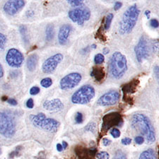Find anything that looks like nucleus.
<instances>
[{"label":"nucleus","mask_w":159,"mask_h":159,"mask_svg":"<svg viewBox=\"0 0 159 159\" xmlns=\"http://www.w3.org/2000/svg\"><path fill=\"white\" fill-rule=\"evenodd\" d=\"M1 153H2V150H1V148H0V154H1Z\"/></svg>","instance_id":"obj_51"},{"label":"nucleus","mask_w":159,"mask_h":159,"mask_svg":"<svg viewBox=\"0 0 159 159\" xmlns=\"http://www.w3.org/2000/svg\"><path fill=\"white\" fill-rule=\"evenodd\" d=\"M131 125L133 129L143 136L148 143H152L156 141L154 129L149 119L143 114H135L132 116Z\"/></svg>","instance_id":"obj_1"},{"label":"nucleus","mask_w":159,"mask_h":159,"mask_svg":"<svg viewBox=\"0 0 159 159\" xmlns=\"http://www.w3.org/2000/svg\"><path fill=\"white\" fill-rule=\"evenodd\" d=\"M108 70L112 77L117 79H121L127 70L126 57L120 52H114L110 59Z\"/></svg>","instance_id":"obj_3"},{"label":"nucleus","mask_w":159,"mask_h":159,"mask_svg":"<svg viewBox=\"0 0 159 159\" xmlns=\"http://www.w3.org/2000/svg\"><path fill=\"white\" fill-rule=\"evenodd\" d=\"M91 76L94 77L96 81L100 82L102 81L105 78V76H106V74H105V71L103 70V67L98 66H94V67L92 69Z\"/></svg>","instance_id":"obj_18"},{"label":"nucleus","mask_w":159,"mask_h":159,"mask_svg":"<svg viewBox=\"0 0 159 159\" xmlns=\"http://www.w3.org/2000/svg\"><path fill=\"white\" fill-rule=\"evenodd\" d=\"M37 159H46V158L43 157V156H40L39 157H38V158H37Z\"/></svg>","instance_id":"obj_49"},{"label":"nucleus","mask_w":159,"mask_h":159,"mask_svg":"<svg viewBox=\"0 0 159 159\" xmlns=\"http://www.w3.org/2000/svg\"><path fill=\"white\" fill-rule=\"evenodd\" d=\"M71 31V26L69 24H64L61 25L59 30L58 40L61 45H65L67 43L69 36Z\"/></svg>","instance_id":"obj_16"},{"label":"nucleus","mask_w":159,"mask_h":159,"mask_svg":"<svg viewBox=\"0 0 159 159\" xmlns=\"http://www.w3.org/2000/svg\"><path fill=\"white\" fill-rule=\"evenodd\" d=\"M139 81L137 79H134L126 84L123 85L122 90L124 96H131V94L135 93L138 86H139Z\"/></svg>","instance_id":"obj_17"},{"label":"nucleus","mask_w":159,"mask_h":159,"mask_svg":"<svg viewBox=\"0 0 159 159\" xmlns=\"http://www.w3.org/2000/svg\"><path fill=\"white\" fill-rule=\"evenodd\" d=\"M38 61V56L37 54H32L28 57L26 65L27 68L30 71H33L36 68Z\"/></svg>","instance_id":"obj_19"},{"label":"nucleus","mask_w":159,"mask_h":159,"mask_svg":"<svg viewBox=\"0 0 159 159\" xmlns=\"http://www.w3.org/2000/svg\"><path fill=\"white\" fill-rule=\"evenodd\" d=\"M110 143H111V141L108 139L104 138V139H102V144H103L105 147H107V146L110 144Z\"/></svg>","instance_id":"obj_41"},{"label":"nucleus","mask_w":159,"mask_h":159,"mask_svg":"<svg viewBox=\"0 0 159 159\" xmlns=\"http://www.w3.org/2000/svg\"><path fill=\"white\" fill-rule=\"evenodd\" d=\"M153 49L155 51H158L159 50V42H156L153 46Z\"/></svg>","instance_id":"obj_43"},{"label":"nucleus","mask_w":159,"mask_h":159,"mask_svg":"<svg viewBox=\"0 0 159 159\" xmlns=\"http://www.w3.org/2000/svg\"><path fill=\"white\" fill-rule=\"evenodd\" d=\"M52 84V79H50L49 77L45 78L42 79V81H40V85L42 86L43 88H49Z\"/></svg>","instance_id":"obj_22"},{"label":"nucleus","mask_w":159,"mask_h":159,"mask_svg":"<svg viewBox=\"0 0 159 159\" xmlns=\"http://www.w3.org/2000/svg\"><path fill=\"white\" fill-rule=\"evenodd\" d=\"M68 147V143H66L65 141H63L62 142V147H63V149H66V148Z\"/></svg>","instance_id":"obj_47"},{"label":"nucleus","mask_w":159,"mask_h":159,"mask_svg":"<svg viewBox=\"0 0 159 159\" xmlns=\"http://www.w3.org/2000/svg\"><path fill=\"white\" fill-rule=\"evenodd\" d=\"M68 3H70L72 7H80L83 6L84 2L83 1H80V0H70V1H68Z\"/></svg>","instance_id":"obj_30"},{"label":"nucleus","mask_w":159,"mask_h":159,"mask_svg":"<svg viewBox=\"0 0 159 159\" xmlns=\"http://www.w3.org/2000/svg\"><path fill=\"white\" fill-rule=\"evenodd\" d=\"M40 91V89L39 87L33 86L30 89V94L32 95V96H35V95H37L39 93Z\"/></svg>","instance_id":"obj_33"},{"label":"nucleus","mask_w":159,"mask_h":159,"mask_svg":"<svg viewBox=\"0 0 159 159\" xmlns=\"http://www.w3.org/2000/svg\"><path fill=\"white\" fill-rule=\"evenodd\" d=\"M95 129H96V124L94 122H91L87 125L85 129L87 131H91V132H94Z\"/></svg>","instance_id":"obj_34"},{"label":"nucleus","mask_w":159,"mask_h":159,"mask_svg":"<svg viewBox=\"0 0 159 159\" xmlns=\"http://www.w3.org/2000/svg\"><path fill=\"white\" fill-rule=\"evenodd\" d=\"M7 102L11 106H16L17 105V101L14 98H9L7 100Z\"/></svg>","instance_id":"obj_40"},{"label":"nucleus","mask_w":159,"mask_h":159,"mask_svg":"<svg viewBox=\"0 0 159 159\" xmlns=\"http://www.w3.org/2000/svg\"><path fill=\"white\" fill-rule=\"evenodd\" d=\"M3 76H4V70H3V67H2V65L0 64V79L3 77Z\"/></svg>","instance_id":"obj_44"},{"label":"nucleus","mask_w":159,"mask_h":159,"mask_svg":"<svg viewBox=\"0 0 159 159\" xmlns=\"http://www.w3.org/2000/svg\"><path fill=\"white\" fill-rule=\"evenodd\" d=\"M63 55L61 53H57L50 57L43 64L42 70L43 72L47 74H52L55 71L56 68L63 60Z\"/></svg>","instance_id":"obj_11"},{"label":"nucleus","mask_w":159,"mask_h":159,"mask_svg":"<svg viewBox=\"0 0 159 159\" xmlns=\"http://www.w3.org/2000/svg\"><path fill=\"white\" fill-rule=\"evenodd\" d=\"M101 29H102V27L100 28L98 31H97V33H96L97 38H98L99 40H101V41H102V42H106V36H105L104 33H102V30Z\"/></svg>","instance_id":"obj_28"},{"label":"nucleus","mask_w":159,"mask_h":159,"mask_svg":"<svg viewBox=\"0 0 159 159\" xmlns=\"http://www.w3.org/2000/svg\"><path fill=\"white\" fill-rule=\"evenodd\" d=\"M69 17L74 23H77L78 25H82L85 20H89L91 17V11L86 7L81 6L69 11Z\"/></svg>","instance_id":"obj_7"},{"label":"nucleus","mask_w":159,"mask_h":159,"mask_svg":"<svg viewBox=\"0 0 159 159\" xmlns=\"http://www.w3.org/2000/svg\"><path fill=\"white\" fill-rule=\"evenodd\" d=\"M154 73L156 78H157L158 80H159V66H156L154 68Z\"/></svg>","instance_id":"obj_42"},{"label":"nucleus","mask_w":159,"mask_h":159,"mask_svg":"<svg viewBox=\"0 0 159 159\" xmlns=\"http://www.w3.org/2000/svg\"><path fill=\"white\" fill-rule=\"evenodd\" d=\"M139 159H157L154 151L151 148L146 150L141 153Z\"/></svg>","instance_id":"obj_20"},{"label":"nucleus","mask_w":159,"mask_h":159,"mask_svg":"<svg viewBox=\"0 0 159 159\" xmlns=\"http://www.w3.org/2000/svg\"><path fill=\"white\" fill-rule=\"evenodd\" d=\"M46 34V40L48 41H51L54 38V35H55V30H54V25L52 24L48 25L46 27L45 30Z\"/></svg>","instance_id":"obj_21"},{"label":"nucleus","mask_w":159,"mask_h":159,"mask_svg":"<svg viewBox=\"0 0 159 159\" xmlns=\"http://www.w3.org/2000/svg\"><path fill=\"white\" fill-rule=\"evenodd\" d=\"M110 134L112 135V137L114 138H118L120 136V132L117 128H112V130L110 131Z\"/></svg>","instance_id":"obj_31"},{"label":"nucleus","mask_w":159,"mask_h":159,"mask_svg":"<svg viewBox=\"0 0 159 159\" xmlns=\"http://www.w3.org/2000/svg\"><path fill=\"white\" fill-rule=\"evenodd\" d=\"M150 24H151V26L153 27V28H158L159 26V22L158 21V20L156 19H152L150 21Z\"/></svg>","instance_id":"obj_37"},{"label":"nucleus","mask_w":159,"mask_h":159,"mask_svg":"<svg viewBox=\"0 0 159 159\" xmlns=\"http://www.w3.org/2000/svg\"><path fill=\"white\" fill-rule=\"evenodd\" d=\"M83 115H82L81 112H76L75 115V121L77 124H81V123L83 122Z\"/></svg>","instance_id":"obj_32"},{"label":"nucleus","mask_w":159,"mask_h":159,"mask_svg":"<svg viewBox=\"0 0 159 159\" xmlns=\"http://www.w3.org/2000/svg\"><path fill=\"white\" fill-rule=\"evenodd\" d=\"M25 4V2L23 0L8 1L4 5V11L8 15L13 16L20 11L24 7Z\"/></svg>","instance_id":"obj_14"},{"label":"nucleus","mask_w":159,"mask_h":159,"mask_svg":"<svg viewBox=\"0 0 159 159\" xmlns=\"http://www.w3.org/2000/svg\"><path fill=\"white\" fill-rule=\"evenodd\" d=\"M110 155L106 151H101L96 154V158L98 159H109Z\"/></svg>","instance_id":"obj_27"},{"label":"nucleus","mask_w":159,"mask_h":159,"mask_svg":"<svg viewBox=\"0 0 159 159\" xmlns=\"http://www.w3.org/2000/svg\"><path fill=\"white\" fill-rule=\"evenodd\" d=\"M7 43V38L4 34L0 33V52L3 50Z\"/></svg>","instance_id":"obj_25"},{"label":"nucleus","mask_w":159,"mask_h":159,"mask_svg":"<svg viewBox=\"0 0 159 159\" xmlns=\"http://www.w3.org/2000/svg\"><path fill=\"white\" fill-rule=\"evenodd\" d=\"M105 60L104 56L102 55V54H97V55L95 56L94 58V62L96 65H101V64L103 63Z\"/></svg>","instance_id":"obj_24"},{"label":"nucleus","mask_w":159,"mask_h":159,"mask_svg":"<svg viewBox=\"0 0 159 159\" xmlns=\"http://www.w3.org/2000/svg\"><path fill=\"white\" fill-rule=\"evenodd\" d=\"M140 11L136 4L129 7L123 14L121 21L120 22L119 33L121 35H126L132 32L137 24L139 16Z\"/></svg>","instance_id":"obj_2"},{"label":"nucleus","mask_w":159,"mask_h":159,"mask_svg":"<svg viewBox=\"0 0 159 159\" xmlns=\"http://www.w3.org/2000/svg\"><path fill=\"white\" fill-rule=\"evenodd\" d=\"M122 6V4L121 3V2H116L114 5V9L115 10V11H117V10L121 8Z\"/></svg>","instance_id":"obj_39"},{"label":"nucleus","mask_w":159,"mask_h":159,"mask_svg":"<svg viewBox=\"0 0 159 159\" xmlns=\"http://www.w3.org/2000/svg\"><path fill=\"white\" fill-rule=\"evenodd\" d=\"M44 109L50 112H59L64 109V104L59 98L47 100L43 104Z\"/></svg>","instance_id":"obj_15"},{"label":"nucleus","mask_w":159,"mask_h":159,"mask_svg":"<svg viewBox=\"0 0 159 159\" xmlns=\"http://www.w3.org/2000/svg\"><path fill=\"white\" fill-rule=\"evenodd\" d=\"M91 47L93 48H96V45H93L91 46Z\"/></svg>","instance_id":"obj_50"},{"label":"nucleus","mask_w":159,"mask_h":159,"mask_svg":"<svg viewBox=\"0 0 159 159\" xmlns=\"http://www.w3.org/2000/svg\"><path fill=\"white\" fill-rule=\"evenodd\" d=\"M57 150L58 151H60V152H61V151L63 150L62 145L60 144V143H57Z\"/></svg>","instance_id":"obj_45"},{"label":"nucleus","mask_w":159,"mask_h":159,"mask_svg":"<svg viewBox=\"0 0 159 159\" xmlns=\"http://www.w3.org/2000/svg\"><path fill=\"white\" fill-rule=\"evenodd\" d=\"M121 142L123 145H129L132 142V139H130V138H128V137H125L124 139H122Z\"/></svg>","instance_id":"obj_38"},{"label":"nucleus","mask_w":159,"mask_h":159,"mask_svg":"<svg viewBox=\"0 0 159 159\" xmlns=\"http://www.w3.org/2000/svg\"><path fill=\"white\" fill-rule=\"evenodd\" d=\"M26 106L28 108L32 109L34 107V102H33V100L32 98H29L26 102Z\"/></svg>","instance_id":"obj_36"},{"label":"nucleus","mask_w":159,"mask_h":159,"mask_svg":"<svg viewBox=\"0 0 159 159\" xmlns=\"http://www.w3.org/2000/svg\"><path fill=\"white\" fill-rule=\"evenodd\" d=\"M122 123V118L119 112H110V113L105 115L102 118V130L107 131L112 127L114 128L115 126L120 127V125H121Z\"/></svg>","instance_id":"obj_8"},{"label":"nucleus","mask_w":159,"mask_h":159,"mask_svg":"<svg viewBox=\"0 0 159 159\" xmlns=\"http://www.w3.org/2000/svg\"><path fill=\"white\" fill-rule=\"evenodd\" d=\"M120 98V93L117 91H111L101 96L97 101L101 106H110L117 104Z\"/></svg>","instance_id":"obj_13"},{"label":"nucleus","mask_w":159,"mask_h":159,"mask_svg":"<svg viewBox=\"0 0 159 159\" xmlns=\"http://www.w3.org/2000/svg\"><path fill=\"white\" fill-rule=\"evenodd\" d=\"M95 96V89L91 85H84L79 89L71 96V102L74 104L85 105L89 103Z\"/></svg>","instance_id":"obj_5"},{"label":"nucleus","mask_w":159,"mask_h":159,"mask_svg":"<svg viewBox=\"0 0 159 159\" xmlns=\"http://www.w3.org/2000/svg\"><path fill=\"white\" fill-rule=\"evenodd\" d=\"M134 52L137 60L140 63L148 57L149 55V50H148V41L144 36L140 38L139 43L134 48Z\"/></svg>","instance_id":"obj_12"},{"label":"nucleus","mask_w":159,"mask_h":159,"mask_svg":"<svg viewBox=\"0 0 159 159\" xmlns=\"http://www.w3.org/2000/svg\"><path fill=\"white\" fill-rule=\"evenodd\" d=\"M144 137H141V136H138V137H136L134 139V142L137 144H142V143L144 142Z\"/></svg>","instance_id":"obj_35"},{"label":"nucleus","mask_w":159,"mask_h":159,"mask_svg":"<svg viewBox=\"0 0 159 159\" xmlns=\"http://www.w3.org/2000/svg\"><path fill=\"white\" fill-rule=\"evenodd\" d=\"M81 75L79 73L74 72L69 74L61 79L60 85L61 89L64 91L72 89L78 86L81 81Z\"/></svg>","instance_id":"obj_9"},{"label":"nucleus","mask_w":159,"mask_h":159,"mask_svg":"<svg viewBox=\"0 0 159 159\" xmlns=\"http://www.w3.org/2000/svg\"><path fill=\"white\" fill-rule=\"evenodd\" d=\"M112 159H127V158L125 153L121 150H118L115 152Z\"/></svg>","instance_id":"obj_26"},{"label":"nucleus","mask_w":159,"mask_h":159,"mask_svg":"<svg viewBox=\"0 0 159 159\" xmlns=\"http://www.w3.org/2000/svg\"><path fill=\"white\" fill-rule=\"evenodd\" d=\"M21 148H22L21 146H19V147H17L16 148V149H15L14 151H13L12 152L10 153L9 156V158H14L15 156H17L18 154H19V152L20 151V150L22 149Z\"/></svg>","instance_id":"obj_29"},{"label":"nucleus","mask_w":159,"mask_h":159,"mask_svg":"<svg viewBox=\"0 0 159 159\" xmlns=\"http://www.w3.org/2000/svg\"><path fill=\"white\" fill-rule=\"evenodd\" d=\"M6 61L8 65L14 68H19L22 66L24 61V57L19 50L11 48L8 50L6 55Z\"/></svg>","instance_id":"obj_10"},{"label":"nucleus","mask_w":159,"mask_h":159,"mask_svg":"<svg viewBox=\"0 0 159 159\" xmlns=\"http://www.w3.org/2000/svg\"><path fill=\"white\" fill-rule=\"evenodd\" d=\"M109 51H110V50L107 48H103V49H102V52H103L104 55H106V54L108 53Z\"/></svg>","instance_id":"obj_48"},{"label":"nucleus","mask_w":159,"mask_h":159,"mask_svg":"<svg viewBox=\"0 0 159 159\" xmlns=\"http://www.w3.org/2000/svg\"><path fill=\"white\" fill-rule=\"evenodd\" d=\"M33 126L49 132H57L60 126V123L52 118H47L43 112L38 115H32L30 117Z\"/></svg>","instance_id":"obj_4"},{"label":"nucleus","mask_w":159,"mask_h":159,"mask_svg":"<svg viewBox=\"0 0 159 159\" xmlns=\"http://www.w3.org/2000/svg\"><path fill=\"white\" fill-rule=\"evenodd\" d=\"M16 133V125L14 119L8 114L0 112V134L7 138H11Z\"/></svg>","instance_id":"obj_6"},{"label":"nucleus","mask_w":159,"mask_h":159,"mask_svg":"<svg viewBox=\"0 0 159 159\" xmlns=\"http://www.w3.org/2000/svg\"><path fill=\"white\" fill-rule=\"evenodd\" d=\"M113 14H108V15L106 16V22H105L104 24V29L105 30H108L110 27V25H111L112 20L113 19Z\"/></svg>","instance_id":"obj_23"},{"label":"nucleus","mask_w":159,"mask_h":159,"mask_svg":"<svg viewBox=\"0 0 159 159\" xmlns=\"http://www.w3.org/2000/svg\"><path fill=\"white\" fill-rule=\"evenodd\" d=\"M144 14L146 15V16H147L148 19H150V15H151L150 11H148V10H146L145 12H144Z\"/></svg>","instance_id":"obj_46"}]
</instances>
